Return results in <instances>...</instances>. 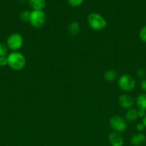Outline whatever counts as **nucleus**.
<instances>
[{"label":"nucleus","instance_id":"5","mask_svg":"<svg viewBox=\"0 0 146 146\" xmlns=\"http://www.w3.org/2000/svg\"><path fill=\"white\" fill-rule=\"evenodd\" d=\"M24 44L23 36L19 33H13L9 36L7 40V46L8 48L13 51L19 50Z\"/></svg>","mask_w":146,"mask_h":146},{"label":"nucleus","instance_id":"16","mask_svg":"<svg viewBox=\"0 0 146 146\" xmlns=\"http://www.w3.org/2000/svg\"><path fill=\"white\" fill-rule=\"evenodd\" d=\"M84 0H67L68 4L72 7H78L83 4Z\"/></svg>","mask_w":146,"mask_h":146},{"label":"nucleus","instance_id":"3","mask_svg":"<svg viewBox=\"0 0 146 146\" xmlns=\"http://www.w3.org/2000/svg\"><path fill=\"white\" fill-rule=\"evenodd\" d=\"M46 22V14L43 10H32L29 23L34 28L40 29Z\"/></svg>","mask_w":146,"mask_h":146},{"label":"nucleus","instance_id":"18","mask_svg":"<svg viewBox=\"0 0 146 146\" xmlns=\"http://www.w3.org/2000/svg\"><path fill=\"white\" fill-rule=\"evenodd\" d=\"M139 37L142 41L146 43V25L142 27V29H140V32H139Z\"/></svg>","mask_w":146,"mask_h":146},{"label":"nucleus","instance_id":"6","mask_svg":"<svg viewBox=\"0 0 146 146\" xmlns=\"http://www.w3.org/2000/svg\"><path fill=\"white\" fill-rule=\"evenodd\" d=\"M110 125L112 129L116 133H123L127 129V122L121 116L114 115L110 120Z\"/></svg>","mask_w":146,"mask_h":146},{"label":"nucleus","instance_id":"21","mask_svg":"<svg viewBox=\"0 0 146 146\" xmlns=\"http://www.w3.org/2000/svg\"><path fill=\"white\" fill-rule=\"evenodd\" d=\"M135 128H136V130H137L139 133H142L145 129V126H144V125L143 124V123H137V125H136Z\"/></svg>","mask_w":146,"mask_h":146},{"label":"nucleus","instance_id":"10","mask_svg":"<svg viewBox=\"0 0 146 146\" xmlns=\"http://www.w3.org/2000/svg\"><path fill=\"white\" fill-rule=\"evenodd\" d=\"M28 4L33 10H43L46 7V0H28Z\"/></svg>","mask_w":146,"mask_h":146},{"label":"nucleus","instance_id":"20","mask_svg":"<svg viewBox=\"0 0 146 146\" xmlns=\"http://www.w3.org/2000/svg\"><path fill=\"white\" fill-rule=\"evenodd\" d=\"M7 65H8L7 56L0 57V66H5Z\"/></svg>","mask_w":146,"mask_h":146},{"label":"nucleus","instance_id":"13","mask_svg":"<svg viewBox=\"0 0 146 146\" xmlns=\"http://www.w3.org/2000/svg\"><path fill=\"white\" fill-rule=\"evenodd\" d=\"M136 104L138 109L146 111V94H142L137 97Z\"/></svg>","mask_w":146,"mask_h":146},{"label":"nucleus","instance_id":"23","mask_svg":"<svg viewBox=\"0 0 146 146\" xmlns=\"http://www.w3.org/2000/svg\"><path fill=\"white\" fill-rule=\"evenodd\" d=\"M140 88L143 91L146 92V79L142 80L141 83H140Z\"/></svg>","mask_w":146,"mask_h":146},{"label":"nucleus","instance_id":"17","mask_svg":"<svg viewBox=\"0 0 146 146\" xmlns=\"http://www.w3.org/2000/svg\"><path fill=\"white\" fill-rule=\"evenodd\" d=\"M7 53H8V47L7 45L0 43V57L1 56H7Z\"/></svg>","mask_w":146,"mask_h":146},{"label":"nucleus","instance_id":"12","mask_svg":"<svg viewBox=\"0 0 146 146\" xmlns=\"http://www.w3.org/2000/svg\"><path fill=\"white\" fill-rule=\"evenodd\" d=\"M126 120L129 122H135L137 120L138 117V114H137V110L135 109V108H130V109L127 110V113L125 115Z\"/></svg>","mask_w":146,"mask_h":146},{"label":"nucleus","instance_id":"9","mask_svg":"<svg viewBox=\"0 0 146 146\" xmlns=\"http://www.w3.org/2000/svg\"><path fill=\"white\" fill-rule=\"evenodd\" d=\"M146 136L142 133L135 134L130 139V143L133 146H141L145 143Z\"/></svg>","mask_w":146,"mask_h":146},{"label":"nucleus","instance_id":"8","mask_svg":"<svg viewBox=\"0 0 146 146\" xmlns=\"http://www.w3.org/2000/svg\"><path fill=\"white\" fill-rule=\"evenodd\" d=\"M108 140L112 146H123L124 144V139L118 133H111L109 135Z\"/></svg>","mask_w":146,"mask_h":146},{"label":"nucleus","instance_id":"15","mask_svg":"<svg viewBox=\"0 0 146 146\" xmlns=\"http://www.w3.org/2000/svg\"><path fill=\"white\" fill-rule=\"evenodd\" d=\"M30 15H31V11H27V10H24V11H21V12L20 13L19 18L20 19H21V21H22L23 22H29Z\"/></svg>","mask_w":146,"mask_h":146},{"label":"nucleus","instance_id":"14","mask_svg":"<svg viewBox=\"0 0 146 146\" xmlns=\"http://www.w3.org/2000/svg\"><path fill=\"white\" fill-rule=\"evenodd\" d=\"M117 73L115 70H108L106 71L104 74V78L105 81L108 82H112L114 81L117 78Z\"/></svg>","mask_w":146,"mask_h":146},{"label":"nucleus","instance_id":"24","mask_svg":"<svg viewBox=\"0 0 146 146\" xmlns=\"http://www.w3.org/2000/svg\"><path fill=\"white\" fill-rule=\"evenodd\" d=\"M142 123H143V124L144 125L145 128H146V115H145V116L143 118V122Z\"/></svg>","mask_w":146,"mask_h":146},{"label":"nucleus","instance_id":"7","mask_svg":"<svg viewBox=\"0 0 146 146\" xmlns=\"http://www.w3.org/2000/svg\"><path fill=\"white\" fill-rule=\"evenodd\" d=\"M118 104L124 109H130L134 105V99L128 94H123L118 98Z\"/></svg>","mask_w":146,"mask_h":146},{"label":"nucleus","instance_id":"1","mask_svg":"<svg viewBox=\"0 0 146 146\" xmlns=\"http://www.w3.org/2000/svg\"><path fill=\"white\" fill-rule=\"evenodd\" d=\"M8 66L13 70L20 71L25 67L27 61L26 58L21 53L13 51L7 56Z\"/></svg>","mask_w":146,"mask_h":146},{"label":"nucleus","instance_id":"22","mask_svg":"<svg viewBox=\"0 0 146 146\" xmlns=\"http://www.w3.org/2000/svg\"><path fill=\"white\" fill-rule=\"evenodd\" d=\"M137 114H138L139 118H143L146 115V111L143 109H138L137 110Z\"/></svg>","mask_w":146,"mask_h":146},{"label":"nucleus","instance_id":"4","mask_svg":"<svg viewBox=\"0 0 146 146\" xmlns=\"http://www.w3.org/2000/svg\"><path fill=\"white\" fill-rule=\"evenodd\" d=\"M117 84L120 89L125 92L133 91L136 86V81L135 78L128 74L122 75L119 78Z\"/></svg>","mask_w":146,"mask_h":146},{"label":"nucleus","instance_id":"2","mask_svg":"<svg viewBox=\"0 0 146 146\" xmlns=\"http://www.w3.org/2000/svg\"><path fill=\"white\" fill-rule=\"evenodd\" d=\"M87 24L94 31H101L107 26V21L101 15L96 12H92L87 16Z\"/></svg>","mask_w":146,"mask_h":146},{"label":"nucleus","instance_id":"19","mask_svg":"<svg viewBox=\"0 0 146 146\" xmlns=\"http://www.w3.org/2000/svg\"><path fill=\"white\" fill-rule=\"evenodd\" d=\"M146 74L145 70L143 69V68H139V69L137 70V76L139 77V78H144Z\"/></svg>","mask_w":146,"mask_h":146},{"label":"nucleus","instance_id":"11","mask_svg":"<svg viewBox=\"0 0 146 146\" xmlns=\"http://www.w3.org/2000/svg\"><path fill=\"white\" fill-rule=\"evenodd\" d=\"M69 34L71 36H76L79 34L80 31V25L77 21H73L69 25L68 28Z\"/></svg>","mask_w":146,"mask_h":146}]
</instances>
